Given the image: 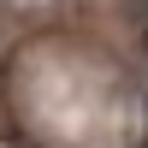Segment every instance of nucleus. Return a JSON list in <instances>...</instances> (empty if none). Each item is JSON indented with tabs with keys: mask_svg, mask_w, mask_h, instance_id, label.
<instances>
[]
</instances>
